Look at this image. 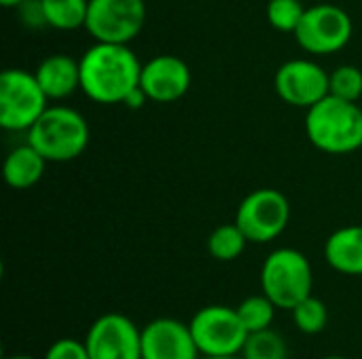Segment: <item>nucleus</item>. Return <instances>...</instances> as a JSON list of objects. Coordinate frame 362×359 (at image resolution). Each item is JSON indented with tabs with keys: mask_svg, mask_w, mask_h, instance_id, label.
Instances as JSON below:
<instances>
[{
	"mask_svg": "<svg viewBox=\"0 0 362 359\" xmlns=\"http://www.w3.org/2000/svg\"><path fill=\"white\" fill-rule=\"evenodd\" d=\"M303 13H305V6L301 4V0H269L265 8L269 25L286 34L297 32L303 19Z\"/></svg>",
	"mask_w": 362,
	"mask_h": 359,
	"instance_id": "nucleus-22",
	"label": "nucleus"
},
{
	"mask_svg": "<svg viewBox=\"0 0 362 359\" xmlns=\"http://www.w3.org/2000/svg\"><path fill=\"white\" fill-rule=\"evenodd\" d=\"M322 359H350V358H344V355H327V358Z\"/></svg>",
	"mask_w": 362,
	"mask_h": 359,
	"instance_id": "nucleus-29",
	"label": "nucleus"
},
{
	"mask_svg": "<svg viewBox=\"0 0 362 359\" xmlns=\"http://www.w3.org/2000/svg\"><path fill=\"white\" fill-rule=\"evenodd\" d=\"M4 359H36V358H30V355H11V358H4Z\"/></svg>",
	"mask_w": 362,
	"mask_h": 359,
	"instance_id": "nucleus-28",
	"label": "nucleus"
},
{
	"mask_svg": "<svg viewBox=\"0 0 362 359\" xmlns=\"http://www.w3.org/2000/svg\"><path fill=\"white\" fill-rule=\"evenodd\" d=\"M81 61V91L98 104H123L140 85L142 63L129 44L95 42Z\"/></svg>",
	"mask_w": 362,
	"mask_h": 359,
	"instance_id": "nucleus-1",
	"label": "nucleus"
},
{
	"mask_svg": "<svg viewBox=\"0 0 362 359\" xmlns=\"http://www.w3.org/2000/svg\"><path fill=\"white\" fill-rule=\"evenodd\" d=\"M47 163L49 161L32 144L17 146L4 159V165H2L4 182L15 190L32 188L34 184L40 182Z\"/></svg>",
	"mask_w": 362,
	"mask_h": 359,
	"instance_id": "nucleus-16",
	"label": "nucleus"
},
{
	"mask_svg": "<svg viewBox=\"0 0 362 359\" xmlns=\"http://www.w3.org/2000/svg\"><path fill=\"white\" fill-rule=\"evenodd\" d=\"M49 97L34 72L8 68L0 74V127L6 131H30L42 116Z\"/></svg>",
	"mask_w": 362,
	"mask_h": 359,
	"instance_id": "nucleus-5",
	"label": "nucleus"
},
{
	"mask_svg": "<svg viewBox=\"0 0 362 359\" xmlns=\"http://www.w3.org/2000/svg\"><path fill=\"white\" fill-rule=\"evenodd\" d=\"M40 2H42L47 25L62 32L85 28L89 0H40Z\"/></svg>",
	"mask_w": 362,
	"mask_h": 359,
	"instance_id": "nucleus-17",
	"label": "nucleus"
},
{
	"mask_svg": "<svg viewBox=\"0 0 362 359\" xmlns=\"http://www.w3.org/2000/svg\"><path fill=\"white\" fill-rule=\"evenodd\" d=\"M193 341L202 358H231L240 355L248 339L238 309L225 305H210L199 309L189 322Z\"/></svg>",
	"mask_w": 362,
	"mask_h": 359,
	"instance_id": "nucleus-6",
	"label": "nucleus"
},
{
	"mask_svg": "<svg viewBox=\"0 0 362 359\" xmlns=\"http://www.w3.org/2000/svg\"><path fill=\"white\" fill-rule=\"evenodd\" d=\"M242 359H288V345L284 336L272 328L250 332L244 349L240 353Z\"/></svg>",
	"mask_w": 362,
	"mask_h": 359,
	"instance_id": "nucleus-19",
	"label": "nucleus"
},
{
	"mask_svg": "<svg viewBox=\"0 0 362 359\" xmlns=\"http://www.w3.org/2000/svg\"><path fill=\"white\" fill-rule=\"evenodd\" d=\"M329 95L348 99V102H358L362 97V70L352 66V63H344L339 68H335L329 74Z\"/></svg>",
	"mask_w": 362,
	"mask_h": 359,
	"instance_id": "nucleus-23",
	"label": "nucleus"
},
{
	"mask_svg": "<svg viewBox=\"0 0 362 359\" xmlns=\"http://www.w3.org/2000/svg\"><path fill=\"white\" fill-rule=\"evenodd\" d=\"M246 243H248V237L235 222L223 224V226L214 229L212 235L208 237V252L212 258H216L221 262H231L244 254Z\"/></svg>",
	"mask_w": 362,
	"mask_h": 359,
	"instance_id": "nucleus-18",
	"label": "nucleus"
},
{
	"mask_svg": "<svg viewBox=\"0 0 362 359\" xmlns=\"http://www.w3.org/2000/svg\"><path fill=\"white\" fill-rule=\"evenodd\" d=\"M19 15H21V21L28 25V28H42L47 25V19H45V11H42V2L40 0H25L17 6Z\"/></svg>",
	"mask_w": 362,
	"mask_h": 359,
	"instance_id": "nucleus-25",
	"label": "nucleus"
},
{
	"mask_svg": "<svg viewBox=\"0 0 362 359\" xmlns=\"http://www.w3.org/2000/svg\"><path fill=\"white\" fill-rule=\"evenodd\" d=\"M21 2H25V0H0V4H2L4 8H17Z\"/></svg>",
	"mask_w": 362,
	"mask_h": 359,
	"instance_id": "nucleus-27",
	"label": "nucleus"
},
{
	"mask_svg": "<svg viewBox=\"0 0 362 359\" xmlns=\"http://www.w3.org/2000/svg\"><path fill=\"white\" fill-rule=\"evenodd\" d=\"M140 87L146 91L151 102L170 104L189 91L191 70L185 59L163 53L142 63Z\"/></svg>",
	"mask_w": 362,
	"mask_h": 359,
	"instance_id": "nucleus-13",
	"label": "nucleus"
},
{
	"mask_svg": "<svg viewBox=\"0 0 362 359\" xmlns=\"http://www.w3.org/2000/svg\"><path fill=\"white\" fill-rule=\"evenodd\" d=\"M291 313H293V324H295V328H297L301 334H308V336L320 334V332L327 328V324H329V309H327V305H325L320 298H316L314 294L308 296V298H303L299 305H295V307L291 309Z\"/></svg>",
	"mask_w": 362,
	"mask_h": 359,
	"instance_id": "nucleus-20",
	"label": "nucleus"
},
{
	"mask_svg": "<svg viewBox=\"0 0 362 359\" xmlns=\"http://www.w3.org/2000/svg\"><path fill=\"white\" fill-rule=\"evenodd\" d=\"M91 359H142V328L123 313L100 315L85 334Z\"/></svg>",
	"mask_w": 362,
	"mask_h": 359,
	"instance_id": "nucleus-10",
	"label": "nucleus"
},
{
	"mask_svg": "<svg viewBox=\"0 0 362 359\" xmlns=\"http://www.w3.org/2000/svg\"><path fill=\"white\" fill-rule=\"evenodd\" d=\"M142 359H202L189 324L157 317L142 328Z\"/></svg>",
	"mask_w": 362,
	"mask_h": 359,
	"instance_id": "nucleus-12",
	"label": "nucleus"
},
{
	"mask_svg": "<svg viewBox=\"0 0 362 359\" xmlns=\"http://www.w3.org/2000/svg\"><path fill=\"white\" fill-rule=\"evenodd\" d=\"M276 309L278 307L261 292V294H255V296L244 298L238 305V315H240L244 328L250 334V332H259V330L272 328L274 317H276Z\"/></svg>",
	"mask_w": 362,
	"mask_h": 359,
	"instance_id": "nucleus-21",
	"label": "nucleus"
},
{
	"mask_svg": "<svg viewBox=\"0 0 362 359\" xmlns=\"http://www.w3.org/2000/svg\"><path fill=\"white\" fill-rule=\"evenodd\" d=\"M314 273L308 256L295 248L274 250L261 267V292L284 311L312 296Z\"/></svg>",
	"mask_w": 362,
	"mask_h": 359,
	"instance_id": "nucleus-4",
	"label": "nucleus"
},
{
	"mask_svg": "<svg viewBox=\"0 0 362 359\" xmlns=\"http://www.w3.org/2000/svg\"><path fill=\"white\" fill-rule=\"evenodd\" d=\"M352 34V17L341 6L322 2L305 8L295 38L312 55H333L350 42Z\"/></svg>",
	"mask_w": 362,
	"mask_h": 359,
	"instance_id": "nucleus-7",
	"label": "nucleus"
},
{
	"mask_svg": "<svg viewBox=\"0 0 362 359\" xmlns=\"http://www.w3.org/2000/svg\"><path fill=\"white\" fill-rule=\"evenodd\" d=\"M28 144L51 163L74 161L87 150L89 125L74 108L49 106L28 131Z\"/></svg>",
	"mask_w": 362,
	"mask_h": 359,
	"instance_id": "nucleus-3",
	"label": "nucleus"
},
{
	"mask_svg": "<svg viewBox=\"0 0 362 359\" xmlns=\"http://www.w3.org/2000/svg\"><path fill=\"white\" fill-rule=\"evenodd\" d=\"M327 264L341 275H362V226L337 229L325 243Z\"/></svg>",
	"mask_w": 362,
	"mask_h": 359,
	"instance_id": "nucleus-15",
	"label": "nucleus"
},
{
	"mask_svg": "<svg viewBox=\"0 0 362 359\" xmlns=\"http://www.w3.org/2000/svg\"><path fill=\"white\" fill-rule=\"evenodd\" d=\"M34 74L49 99H64L81 89V61L64 53H53L45 57Z\"/></svg>",
	"mask_w": 362,
	"mask_h": 359,
	"instance_id": "nucleus-14",
	"label": "nucleus"
},
{
	"mask_svg": "<svg viewBox=\"0 0 362 359\" xmlns=\"http://www.w3.org/2000/svg\"><path fill=\"white\" fill-rule=\"evenodd\" d=\"M291 222V203L276 188H257L238 207L235 224L252 243L278 239Z\"/></svg>",
	"mask_w": 362,
	"mask_h": 359,
	"instance_id": "nucleus-8",
	"label": "nucleus"
},
{
	"mask_svg": "<svg viewBox=\"0 0 362 359\" xmlns=\"http://www.w3.org/2000/svg\"><path fill=\"white\" fill-rule=\"evenodd\" d=\"M146 102H148V95H146V91L138 85L136 89H132V91L125 95L123 106H127L129 110H140Z\"/></svg>",
	"mask_w": 362,
	"mask_h": 359,
	"instance_id": "nucleus-26",
	"label": "nucleus"
},
{
	"mask_svg": "<svg viewBox=\"0 0 362 359\" xmlns=\"http://www.w3.org/2000/svg\"><path fill=\"white\" fill-rule=\"evenodd\" d=\"M310 142L329 154H350L362 148V110L356 102L327 95L305 114Z\"/></svg>",
	"mask_w": 362,
	"mask_h": 359,
	"instance_id": "nucleus-2",
	"label": "nucleus"
},
{
	"mask_svg": "<svg viewBox=\"0 0 362 359\" xmlns=\"http://www.w3.org/2000/svg\"><path fill=\"white\" fill-rule=\"evenodd\" d=\"M274 85L282 102L308 110L329 95V72L312 59H288L278 68Z\"/></svg>",
	"mask_w": 362,
	"mask_h": 359,
	"instance_id": "nucleus-11",
	"label": "nucleus"
},
{
	"mask_svg": "<svg viewBox=\"0 0 362 359\" xmlns=\"http://www.w3.org/2000/svg\"><path fill=\"white\" fill-rule=\"evenodd\" d=\"M144 0H89L85 30L95 42L129 44L144 28Z\"/></svg>",
	"mask_w": 362,
	"mask_h": 359,
	"instance_id": "nucleus-9",
	"label": "nucleus"
},
{
	"mask_svg": "<svg viewBox=\"0 0 362 359\" xmlns=\"http://www.w3.org/2000/svg\"><path fill=\"white\" fill-rule=\"evenodd\" d=\"M202 359H242L240 355H231V358H202Z\"/></svg>",
	"mask_w": 362,
	"mask_h": 359,
	"instance_id": "nucleus-30",
	"label": "nucleus"
},
{
	"mask_svg": "<svg viewBox=\"0 0 362 359\" xmlns=\"http://www.w3.org/2000/svg\"><path fill=\"white\" fill-rule=\"evenodd\" d=\"M42 359H91L89 351L85 347V341H76V339H59L55 341L47 351Z\"/></svg>",
	"mask_w": 362,
	"mask_h": 359,
	"instance_id": "nucleus-24",
	"label": "nucleus"
}]
</instances>
